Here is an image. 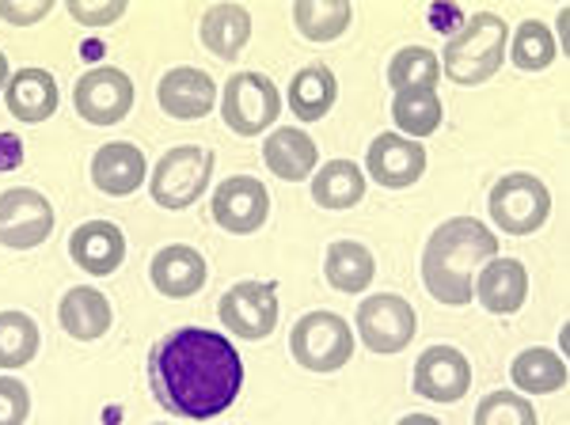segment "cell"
Segmentation results:
<instances>
[{
	"instance_id": "e575fe53",
	"label": "cell",
	"mask_w": 570,
	"mask_h": 425,
	"mask_svg": "<svg viewBox=\"0 0 570 425\" xmlns=\"http://www.w3.org/2000/svg\"><path fill=\"white\" fill-rule=\"evenodd\" d=\"M66 12L85 27H107L126 16V0H110V4H85V0H69Z\"/></svg>"
},
{
	"instance_id": "44dd1931",
	"label": "cell",
	"mask_w": 570,
	"mask_h": 425,
	"mask_svg": "<svg viewBox=\"0 0 570 425\" xmlns=\"http://www.w3.org/2000/svg\"><path fill=\"white\" fill-rule=\"evenodd\" d=\"M4 103L12 110V118L35 126L58 110V85L46 69H20L16 77H8Z\"/></svg>"
},
{
	"instance_id": "cb8c5ba5",
	"label": "cell",
	"mask_w": 570,
	"mask_h": 425,
	"mask_svg": "<svg viewBox=\"0 0 570 425\" xmlns=\"http://www.w3.org/2000/svg\"><path fill=\"white\" fill-rule=\"evenodd\" d=\"M338 99V80L327 65H308L289 85V110L301 122H320Z\"/></svg>"
},
{
	"instance_id": "836d02e7",
	"label": "cell",
	"mask_w": 570,
	"mask_h": 425,
	"mask_svg": "<svg viewBox=\"0 0 570 425\" xmlns=\"http://www.w3.org/2000/svg\"><path fill=\"white\" fill-rule=\"evenodd\" d=\"M31 414V395L16 376H0V425H23Z\"/></svg>"
},
{
	"instance_id": "f546056e",
	"label": "cell",
	"mask_w": 570,
	"mask_h": 425,
	"mask_svg": "<svg viewBox=\"0 0 570 425\" xmlns=\"http://www.w3.org/2000/svg\"><path fill=\"white\" fill-rule=\"evenodd\" d=\"M392 118L395 129H403L411 141L415 137H430L441 126V99L434 91H395Z\"/></svg>"
},
{
	"instance_id": "7402d4cb",
	"label": "cell",
	"mask_w": 570,
	"mask_h": 425,
	"mask_svg": "<svg viewBox=\"0 0 570 425\" xmlns=\"http://www.w3.org/2000/svg\"><path fill=\"white\" fill-rule=\"evenodd\" d=\"M58 319H61V330L77 342H96L110 330V319L115 316H110V300L104 293L91 289V285H77V289H69L66 297H61Z\"/></svg>"
},
{
	"instance_id": "4dcf8cb0",
	"label": "cell",
	"mask_w": 570,
	"mask_h": 425,
	"mask_svg": "<svg viewBox=\"0 0 570 425\" xmlns=\"http://www.w3.org/2000/svg\"><path fill=\"white\" fill-rule=\"evenodd\" d=\"M39 354V327L23 312H0V368H23Z\"/></svg>"
},
{
	"instance_id": "7a4b0ae2",
	"label": "cell",
	"mask_w": 570,
	"mask_h": 425,
	"mask_svg": "<svg viewBox=\"0 0 570 425\" xmlns=\"http://www.w3.org/2000/svg\"><path fill=\"white\" fill-rule=\"evenodd\" d=\"M491 258H499V239L491 228L475 217H453L430 236L426 255H422V285L438 304L464 308L472 304L475 274Z\"/></svg>"
},
{
	"instance_id": "8992f818",
	"label": "cell",
	"mask_w": 570,
	"mask_h": 425,
	"mask_svg": "<svg viewBox=\"0 0 570 425\" xmlns=\"http://www.w3.org/2000/svg\"><path fill=\"white\" fill-rule=\"evenodd\" d=\"M487 212L491 220L510 236H529L537 228H544L548 212H551V194L537 175H505L491 187V198H487Z\"/></svg>"
},
{
	"instance_id": "277c9868",
	"label": "cell",
	"mask_w": 570,
	"mask_h": 425,
	"mask_svg": "<svg viewBox=\"0 0 570 425\" xmlns=\"http://www.w3.org/2000/svg\"><path fill=\"white\" fill-rule=\"evenodd\" d=\"M217 156L198 145H179V149L164 152L160 164L153 168V201L160 209H187L206 194L209 179H214Z\"/></svg>"
},
{
	"instance_id": "4316f807",
	"label": "cell",
	"mask_w": 570,
	"mask_h": 425,
	"mask_svg": "<svg viewBox=\"0 0 570 425\" xmlns=\"http://www.w3.org/2000/svg\"><path fill=\"white\" fill-rule=\"evenodd\" d=\"M510 376L521 392L529 395H551L567 384V365L559 354H551L544 346H532L525 354H518V362L510 365Z\"/></svg>"
},
{
	"instance_id": "d6986e66",
	"label": "cell",
	"mask_w": 570,
	"mask_h": 425,
	"mask_svg": "<svg viewBox=\"0 0 570 425\" xmlns=\"http://www.w3.org/2000/svg\"><path fill=\"white\" fill-rule=\"evenodd\" d=\"M149 274L164 297H171V300L195 297L202 285H206V258H202L195 247L171 244V247H164V251H156Z\"/></svg>"
},
{
	"instance_id": "7c38bea8",
	"label": "cell",
	"mask_w": 570,
	"mask_h": 425,
	"mask_svg": "<svg viewBox=\"0 0 570 425\" xmlns=\"http://www.w3.org/2000/svg\"><path fill=\"white\" fill-rule=\"evenodd\" d=\"M266 212H271V194L252 175H233L214 190V220L233 236L259 233Z\"/></svg>"
},
{
	"instance_id": "d4e9b609",
	"label": "cell",
	"mask_w": 570,
	"mask_h": 425,
	"mask_svg": "<svg viewBox=\"0 0 570 425\" xmlns=\"http://www.w3.org/2000/svg\"><path fill=\"white\" fill-rule=\"evenodd\" d=\"M324 274H327L331 289L365 293V289H370V281L376 277V263H373L370 247L354 244V239H343V244H331Z\"/></svg>"
},
{
	"instance_id": "ffe728a7",
	"label": "cell",
	"mask_w": 570,
	"mask_h": 425,
	"mask_svg": "<svg viewBox=\"0 0 570 425\" xmlns=\"http://www.w3.org/2000/svg\"><path fill=\"white\" fill-rule=\"evenodd\" d=\"M263 160H266V168L278 175V179H285V182H305L308 175L316 171L320 152H316V141H312L305 129L282 126V129H274V134L266 137Z\"/></svg>"
},
{
	"instance_id": "30bf717a",
	"label": "cell",
	"mask_w": 570,
	"mask_h": 425,
	"mask_svg": "<svg viewBox=\"0 0 570 425\" xmlns=\"http://www.w3.org/2000/svg\"><path fill=\"white\" fill-rule=\"evenodd\" d=\"M220 323H225L228 335L259 342L274 335V323H278V293L271 281H240L220 297Z\"/></svg>"
},
{
	"instance_id": "603a6c76",
	"label": "cell",
	"mask_w": 570,
	"mask_h": 425,
	"mask_svg": "<svg viewBox=\"0 0 570 425\" xmlns=\"http://www.w3.org/2000/svg\"><path fill=\"white\" fill-rule=\"evenodd\" d=\"M252 39V16L240 4H214L202 16V46H206L214 58L236 61L240 50Z\"/></svg>"
},
{
	"instance_id": "5b68a950",
	"label": "cell",
	"mask_w": 570,
	"mask_h": 425,
	"mask_svg": "<svg viewBox=\"0 0 570 425\" xmlns=\"http://www.w3.org/2000/svg\"><path fill=\"white\" fill-rule=\"evenodd\" d=\"M289 349L297 365H305L308 373H335L354 357V330L335 312H308L293 327Z\"/></svg>"
},
{
	"instance_id": "9a60e30c",
	"label": "cell",
	"mask_w": 570,
	"mask_h": 425,
	"mask_svg": "<svg viewBox=\"0 0 570 425\" xmlns=\"http://www.w3.org/2000/svg\"><path fill=\"white\" fill-rule=\"evenodd\" d=\"M156 99H160L164 115L171 118H206L214 110L217 99V85L209 72L195 69V65H179V69L164 72L160 88H156Z\"/></svg>"
},
{
	"instance_id": "d6a6232c",
	"label": "cell",
	"mask_w": 570,
	"mask_h": 425,
	"mask_svg": "<svg viewBox=\"0 0 570 425\" xmlns=\"http://www.w3.org/2000/svg\"><path fill=\"white\" fill-rule=\"evenodd\" d=\"M475 425H537V411L518 392H491L475 406Z\"/></svg>"
},
{
	"instance_id": "4fadbf2b",
	"label": "cell",
	"mask_w": 570,
	"mask_h": 425,
	"mask_svg": "<svg viewBox=\"0 0 570 425\" xmlns=\"http://www.w3.org/2000/svg\"><path fill=\"white\" fill-rule=\"evenodd\" d=\"M472 387V365L461 349L430 346L415 362V395L434 403H456Z\"/></svg>"
},
{
	"instance_id": "f1b7e54d",
	"label": "cell",
	"mask_w": 570,
	"mask_h": 425,
	"mask_svg": "<svg viewBox=\"0 0 570 425\" xmlns=\"http://www.w3.org/2000/svg\"><path fill=\"white\" fill-rule=\"evenodd\" d=\"M441 65L426 46H403L389 65V80L395 91H434Z\"/></svg>"
},
{
	"instance_id": "8d00e7d4",
	"label": "cell",
	"mask_w": 570,
	"mask_h": 425,
	"mask_svg": "<svg viewBox=\"0 0 570 425\" xmlns=\"http://www.w3.org/2000/svg\"><path fill=\"white\" fill-rule=\"evenodd\" d=\"M23 164V141L16 134H0V171H12Z\"/></svg>"
},
{
	"instance_id": "5bb4252c",
	"label": "cell",
	"mask_w": 570,
	"mask_h": 425,
	"mask_svg": "<svg viewBox=\"0 0 570 425\" xmlns=\"http://www.w3.org/2000/svg\"><path fill=\"white\" fill-rule=\"evenodd\" d=\"M365 168H370V179L381 182L389 190H403L411 182L422 179L426 171V149L411 137L400 134H381L373 137L370 152H365Z\"/></svg>"
},
{
	"instance_id": "9c48e42d",
	"label": "cell",
	"mask_w": 570,
	"mask_h": 425,
	"mask_svg": "<svg viewBox=\"0 0 570 425\" xmlns=\"http://www.w3.org/2000/svg\"><path fill=\"white\" fill-rule=\"evenodd\" d=\"M72 103H77V115L85 122L115 126L134 107V80L122 69H115V65H99V69H91L77 80Z\"/></svg>"
},
{
	"instance_id": "74e56055",
	"label": "cell",
	"mask_w": 570,
	"mask_h": 425,
	"mask_svg": "<svg viewBox=\"0 0 570 425\" xmlns=\"http://www.w3.org/2000/svg\"><path fill=\"white\" fill-rule=\"evenodd\" d=\"M400 425H441L438 418H430V414H407Z\"/></svg>"
},
{
	"instance_id": "52a82bcc",
	"label": "cell",
	"mask_w": 570,
	"mask_h": 425,
	"mask_svg": "<svg viewBox=\"0 0 570 425\" xmlns=\"http://www.w3.org/2000/svg\"><path fill=\"white\" fill-rule=\"evenodd\" d=\"M278 110L282 91L263 72H236L220 91V118L240 137H259L263 129H271L278 122Z\"/></svg>"
},
{
	"instance_id": "83f0119b",
	"label": "cell",
	"mask_w": 570,
	"mask_h": 425,
	"mask_svg": "<svg viewBox=\"0 0 570 425\" xmlns=\"http://www.w3.org/2000/svg\"><path fill=\"white\" fill-rule=\"evenodd\" d=\"M351 16L354 8L346 0H297L293 4V20L312 42H335L351 27Z\"/></svg>"
},
{
	"instance_id": "ac0fdd59",
	"label": "cell",
	"mask_w": 570,
	"mask_h": 425,
	"mask_svg": "<svg viewBox=\"0 0 570 425\" xmlns=\"http://www.w3.org/2000/svg\"><path fill=\"white\" fill-rule=\"evenodd\" d=\"M145 171H149V164H145L141 149L130 141H110L91 156V182L104 194H110V198L134 194L145 182Z\"/></svg>"
},
{
	"instance_id": "1f68e13d",
	"label": "cell",
	"mask_w": 570,
	"mask_h": 425,
	"mask_svg": "<svg viewBox=\"0 0 570 425\" xmlns=\"http://www.w3.org/2000/svg\"><path fill=\"white\" fill-rule=\"evenodd\" d=\"M556 61V34L548 31V23L529 20L513 34V65L525 72H540Z\"/></svg>"
},
{
	"instance_id": "484cf974",
	"label": "cell",
	"mask_w": 570,
	"mask_h": 425,
	"mask_svg": "<svg viewBox=\"0 0 570 425\" xmlns=\"http://www.w3.org/2000/svg\"><path fill=\"white\" fill-rule=\"evenodd\" d=\"M312 198L324 209H351L365 198V175L354 160H331L312 179Z\"/></svg>"
},
{
	"instance_id": "6da1fadb",
	"label": "cell",
	"mask_w": 570,
	"mask_h": 425,
	"mask_svg": "<svg viewBox=\"0 0 570 425\" xmlns=\"http://www.w3.org/2000/svg\"><path fill=\"white\" fill-rule=\"evenodd\" d=\"M149 380L164 411L206 422L236 403L244 387V362L225 335L179 327L153 349Z\"/></svg>"
},
{
	"instance_id": "d590c367",
	"label": "cell",
	"mask_w": 570,
	"mask_h": 425,
	"mask_svg": "<svg viewBox=\"0 0 570 425\" xmlns=\"http://www.w3.org/2000/svg\"><path fill=\"white\" fill-rule=\"evenodd\" d=\"M53 4L50 0H35V4H16V0H0V20L16 23V27H31L35 20L50 16Z\"/></svg>"
},
{
	"instance_id": "2e32d148",
	"label": "cell",
	"mask_w": 570,
	"mask_h": 425,
	"mask_svg": "<svg viewBox=\"0 0 570 425\" xmlns=\"http://www.w3.org/2000/svg\"><path fill=\"white\" fill-rule=\"evenodd\" d=\"M472 297H480V304L494 316H513V312L525 304L529 297V274L518 258H491L480 274H475Z\"/></svg>"
},
{
	"instance_id": "e0dca14e",
	"label": "cell",
	"mask_w": 570,
	"mask_h": 425,
	"mask_svg": "<svg viewBox=\"0 0 570 425\" xmlns=\"http://www.w3.org/2000/svg\"><path fill=\"white\" fill-rule=\"evenodd\" d=\"M69 255H72V263L91 277L115 274L126 258V236H122V228L110 225V220H88V225H80L77 233L69 236Z\"/></svg>"
},
{
	"instance_id": "8fae6325",
	"label": "cell",
	"mask_w": 570,
	"mask_h": 425,
	"mask_svg": "<svg viewBox=\"0 0 570 425\" xmlns=\"http://www.w3.org/2000/svg\"><path fill=\"white\" fill-rule=\"evenodd\" d=\"M53 233V209L39 190H4L0 194V244L12 251H31Z\"/></svg>"
},
{
	"instance_id": "3957f363",
	"label": "cell",
	"mask_w": 570,
	"mask_h": 425,
	"mask_svg": "<svg viewBox=\"0 0 570 425\" xmlns=\"http://www.w3.org/2000/svg\"><path fill=\"white\" fill-rule=\"evenodd\" d=\"M505 23L499 20L494 12H475L453 39L445 42V53H441L438 65H445V77L453 85H483L491 80L494 72L502 69V58H505Z\"/></svg>"
},
{
	"instance_id": "f35d334b",
	"label": "cell",
	"mask_w": 570,
	"mask_h": 425,
	"mask_svg": "<svg viewBox=\"0 0 570 425\" xmlns=\"http://www.w3.org/2000/svg\"><path fill=\"white\" fill-rule=\"evenodd\" d=\"M4 88H8V58L0 53V91H4Z\"/></svg>"
},
{
	"instance_id": "ba28073f",
	"label": "cell",
	"mask_w": 570,
	"mask_h": 425,
	"mask_svg": "<svg viewBox=\"0 0 570 425\" xmlns=\"http://www.w3.org/2000/svg\"><path fill=\"white\" fill-rule=\"evenodd\" d=\"M357 335L373 354H400L415 338V308L395 293H376L357 304Z\"/></svg>"
}]
</instances>
